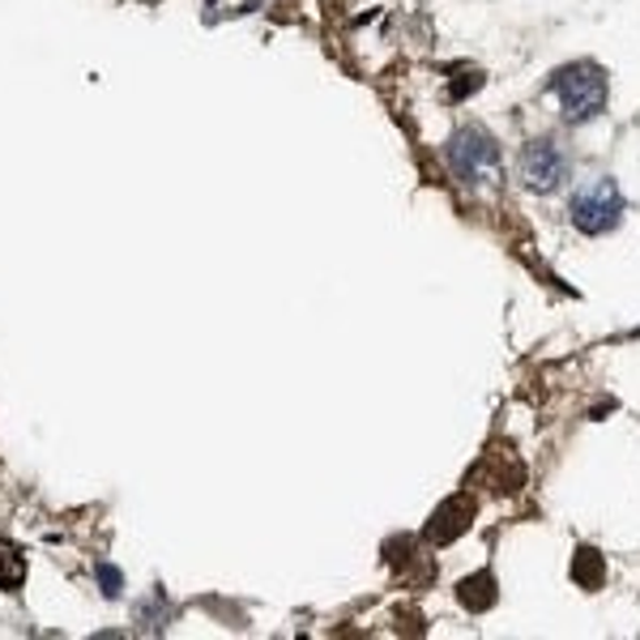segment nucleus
Segmentation results:
<instances>
[{"mask_svg": "<svg viewBox=\"0 0 640 640\" xmlns=\"http://www.w3.org/2000/svg\"><path fill=\"white\" fill-rule=\"evenodd\" d=\"M470 517H474V504L448 500L445 508L431 517V526H427V538H431V542H453L461 529L470 526Z\"/></svg>", "mask_w": 640, "mask_h": 640, "instance_id": "5", "label": "nucleus"}, {"mask_svg": "<svg viewBox=\"0 0 640 640\" xmlns=\"http://www.w3.org/2000/svg\"><path fill=\"white\" fill-rule=\"evenodd\" d=\"M457 598H461V607H470V611H491V607H496V577H491V572L466 577V581L457 585Z\"/></svg>", "mask_w": 640, "mask_h": 640, "instance_id": "6", "label": "nucleus"}, {"mask_svg": "<svg viewBox=\"0 0 640 640\" xmlns=\"http://www.w3.org/2000/svg\"><path fill=\"white\" fill-rule=\"evenodd\" d=\"M568 214H572V226L585 231V235H607L614 223H619V214H623V196L614 189V180H593V184H585L577 189L572 196V205H568Z\"/></svg>", "mask_w": 640, "mask_h": 640, "instance_id": "3", "label": "nucleus"}, {"mask_svg": "<svg viewBox=\"0 0 640 640\" xmlns=\"http://www.w3.org/2000/svg\"><path fill=\"white\" fill-rule=\"evenodd\" d=\"M22 581H27V556L9 538H0V589H18Z\"/></svg>", "mask_w": 640, "mask_h": 640, "instance_id": "8", "label": "nucleus"}, {"mask_svg": "<svg viewBox=\"0 0 640 640\" xmlns=\"http://www.w3.org/2000/svg\"><path fill=\"white\" fill-rule=\"evenodd\" d=\"M547 90L559 99L568 124H585V120H593L607 108V73L598 64H589V60L559 69L556 78L547 82Z\"/></svg>", "mask_w": 640, "mask_h": 640, "instance_id": "1", "label": "nucleus"}, {"mask_svg": "<svg viewBox=\"0 0 640 640\" xmlns=\"http://www.w3.org/2000/svg\"><path fill=\"white\" fill-rule=\"evenodd\" d=\"M145 4H159V0H145Z\"/></svg>", "mask_w": 640, "mask_h": 640, "instance_id": "10", "label": "nucleus"}, {"mask_svg": "<svg viewBox=\"0 0 640 640\" xmlns=\"http://www.w3.org/2000/svg\"><path fill=\"white\" fill-rule=\"evenodd\" d=\"M517 175L526 184L529 193H551L559 189V180L568 175V159L551 138H538V141H526L521 159H517Z\"/></svg>", "mask_w": 640, "mask_h": 640, "instance_id": "4", "label": "nucleus"}, {"mask_svg": "<svg viewBox=\"0 0 640 640\" xmlns=\"http://www.w3.org/2000/svg\"><path fill=\"white\" fill-rule=\"evenodd\" d=\"M99 581H103V593H108V598H115V593H120V572H115V568H108V563H103V568H99Z\"/></svg>", "mask_w": 640, "mask_h": 640, "instance_id": "9", "label": "nucleus"}, {"mask_svg": "<svg viewBox=\"0 0 640 640\" xmlns=\"http://www.w3.org/2000/svg\"><path fill=\"white\" fill-rule=\"evenodd\" d=\"M572 581L581 585V589H598V585L607 581V563H602V556L593 547H581L572 556Z\"/></svg>", "mask_w": 640, "mask_h": 640, "instance_id": "7", "label": "nucleus"}, {"mask_svg": "<svg viewBox=\"0 0 640 640\" xmlns=\"http://www.w3.org/2000/svg\"><path fill=\"white\" fill-rule=\"evenodd\" d=\"M448 163L466 184H491L500 180V145L487 129H461L448 141Z\"/></svg>", "mask_w": 640, "mask_h": 640, "instance_id": "2", "label": "nucleus"}]
</instances>
